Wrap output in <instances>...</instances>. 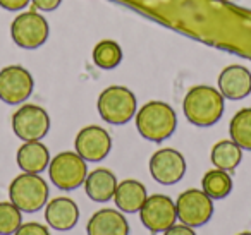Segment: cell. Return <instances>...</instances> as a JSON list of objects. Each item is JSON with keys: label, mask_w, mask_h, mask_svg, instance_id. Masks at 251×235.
<instances>
[{"label": "cell", "mask_w": 251, "mask_h": 235, "mask_svg": "<svg viewBox=\"0 0 251 235\" xmlns=\"http://www.w3.org/2000/svg\"><path fill=\"white\" fill-rule=\"evenodd\" d=\"M229 136L239 148L251 151V107L241 108L230 118Z\"/></svg>", "instance_id": "7402d4cb"}, {"label": "cell", "mask_w": 251, "mask_h": 235, "mask_svg": "<svg viewBox=\"0 0 251 235\" xmlns=\"http://www.w3.org/2000/svg\"><path fill=\"white\" fill-rule=\"evenodd\" d=\"M29 2L31 0H0V7L5 9V11L16 12V11H23Z\"/></svg>", "instance_id": "4316f807"}, {"label": "cell", "mask_w": 251, "mask_h": 235, "mask_svg": "<svg viewBox=\"0 0 251 235\" xmlns=\"http://www.w3.org/2000/svg\"><path fill=\"white\" fill-rule=\"evenodd\" d=\"M97 110L107 124L124 125L136 115L138 100L129 88L108 86L98 96Z\"/></svg>", "instance_id": "5b68a950"}, {"label": "cell", "mask_w": 251, "mask_h": 235, "mask_svg": "<svg viewBox=\"0 0 251 235\" xmlns=\"http://www.w3.org/2000/svg\"><path fill=\"white\" fill-rule=\"evenodd\" d=\"M237 235H251V232H241V234H237Z\"/></svg>", "instance_id": "f1b7e54d"}, {"label": "cell", "mask_w": 251, "mask_h": 235, "mask_svg": "<svg viewBox=\"0 0 251 235\" xmlns=\"http://www.w3.org/2000/svg\"><path fill=\"white\" fill-rule=\"evenodd\" d=\"M35 81L28 69L7 66L0 70V100L7 105H21L31 96Z\"/></svg>", "instance_id": "8fae6325"}, {"label": "cell", "mask_w": 251, "mask_h": 235, "mask_svg": "<svg viewBox=\"0 0 251 235\" xmlns=\"http://www.w3.org/2000/svg\"><path fill=\"white\" fill-rule=\"evenodd\" d=\"M177 220L188 227L198 228L206 225L213 216V199L203 189H188L176 199Z\"/></svg>", "instance_id": "52a82bcc"}, {"label": "cell", "mask_w": 251, "mask_h": 235, "mask_svg": "<svg viewBox=\"0 0 251 235\" xmlns=\"http://www.w3.org/2000/svg\"><path fill=\"white\" fill-rule=\"evenodd\" d=\"M208 47L251 60V11L230 0H112Z\"/></svg>", "instance_id": "6da1fadb"}, {"label": "cell", "mask_w": 251, "mask_h": 235, "mask_svg": "<svg viewBox=\"0 0 251 235\" xmlns=\"http://www.w3.org/2000/svg\"><path fill=\"white\" fill-rule=\"evenodd\" d=\"M232 177L229 172L220 168H213L203 175L201 179V189L205 194H208L213 201L226 199L232 192Z\"/></svg>", "instance_id": "44dd1931"}, {"label": "cell", "mask_w": 251, "mask_h": 235, "mask_svg": "<svg viewBox=\"0 0 251 235\" xmlns=\"http://www.w3.org/2000/svg\"><path fill=\"white\" fill-rule=\"evenodd\" d=\"M93 62L100 69H115L122 62V48L114 40H101L93 48Z\"/></svg>", "instance_id": "603a6c76"}, {"label": "cell", "mask_w": 251, "mask_h": 235, "mask_svg": "<svg viewBox=\"0 0 251 235\" xmlns=\"http://www.w3.org/2000/svg\"><path fill=\"white\" fill-rule=\"evenodd\" d=\"M76 153L86 162H101L112 149V138L108 131L100 125H86L77 132L74 139Z\"/></svg>", "instance_id": "4fadbf2b"}, {"label": "cell", "mask_w": 251, "mask_h": 235, "mask_svg": "<svg viewBox=\"0 0 251 235\" xmlns=\"http://www.w3.org/2000/svg\"><path fill=\"white\" fill-rule=\"evenodd\" d=\"M49 184L40 173L23 172L12 179L9 186V199L23 213H36L49 203Z\"/></svg>", "instance_id": "277c9868"}, {"label": "cell", "mask_w": 251, "mask_h": 235, "mask_svg": "<svg viewBox=\"0 0 251 235\" xmlns=\"http://www.w3.org/2000/svg\"><path fill=\"white\" fill-rule=\"evenodd\" d=\"M49 31L47 19L35 11L21 12L11 24L12 42L25 50L40 48L49 38Z\"/></svg>", "instance_id": "ba28073f"}, {"label": "cell", "mask_w": 251, "mask_h": 235, "mask_svg": "<svg viewBox=\"0 0 251 235\" xmlns=\"http://www.w3.org/2000/svg\"><path fill=\"white\" fill-rule=\"evenodd\" d=\"M140 220L143 227L151 234H164L177 221L176 201L165 194L148 196L140 210Z\"/></svg>", "instance_id": "30bf717a"}, {"label": "cell", "mask_w": 251, "mask_h": 235, "mask_svg": "<svg viewBox=\"0 0 251 235\" xmlns=\"http://www.w3.org/2000/svg\"><path fill=\"white\" fill-rule=\"evenodd\" d=\"M49 177L52 184L60 190H74L86 180L88 165L76 151H62L53 156L49 163Z\"/></svg>", "instance_id": "8992f818"}, {"label": "cell", "mask_w": 251, "mask_h": 235, "mask_svg": "<svg viewBox=\"0 0 251 235\" xmlns=\"http://www.w3.org/2000/svg\"><path fill=\"white\" fill-rule=\"evenodd\" d=\"M224 100L217 88L200 84L186 93L182 101V112L189 124L196 127L215 125L224 115Z\"/></svg>", "instance_id": "7a4b0ae2"}, {"label": "cell", "mask_w": 251, "mask_h": 235, "mask_svg": "<svg viewBox=\"0 0 251 235\" xmlns=\"http://www.w3.org/2000/svg\"><path fill=\"white\" fill-rule=\"evenodd\" d=\"M136 129L147 141L162 142L174 134L177 127V114L169 103L153 100L140 107L134 115Z\"/></svg>", "instance_id": "3957f363"}, {"label": "cell", "mask_w": 251, "mask_h": 235, "mask_svg": "<svg viewBox=\"0 0 251 235\" xmlns=\"http://www.w3.org/2000/svg\"><path fill=\"white\" fill-rule=\"evenodd\" d=\"M14 235H50V230L49 227L38 221H28V223H21Z\"/></svg>", "instance_id": "d4e9b609"}, {"label": "cell", "mask_w": 251, "mask_h": 235, "mask_svg": "<svg viewBox=\"0 0 251 235\" xmlns=\"http://www.w3.org/2000/svg\"><path fill=\"white\" fill-rule=\"evenodd\" d=\"M117 177L108 168H95L88 172L84 180V192L95 203H107L114 199L115 189H117Z\"/></svg>", "instance_id": "ac0fdd59"}, {"label": "cell", "mask_w": 251, "mask_h": 235, "mask_svg": "<svg viewBox=\"0 0 251 235\" xmlns=\"http://www.w3.org/2000/svg\"><path fill=\"white\" fill-rule=\"evenodd\" d=\"M12 131L21 141H40L50 131V117L43 107L25 103L12 115Z\"/></svg>", "instance_id": "9c48e42d"}, {"label": "cell", "mask_w": 251, "mask_h": 235, "mask_svg": "<svg viewBox=\"0 0 251 235\" xmlns=\"http://www.w3.org/2000/svg\"><path fill=\"white\" fill-rule=\"evenodd\" d=\"M219 91L227 100H243L251 93V72L244 66H227L219 76Z\"/></svg>", "instance_id": "2e32d148"}, {"label": "cell", "mask_w": 251, "mask_h": 235, "mask_svg": "<svg viewBox=\"0 0 251 235\" xmlns=\"http://www.w3.org/2000/svg\"><path fill=\"white\" fill-rule=\"evenodd\" d=\"M23 223V211L11 201L0 203V235H14Z\"/></svg>", "instance_id": "cb8c5ba5"}, {"label": "cell", "mask_w": 251, "mask_h": 235, "mask_svg": "<svg viewBox=\"0 0 251 235\" xmlns=\"http://www.w3.org/2000/svg\"><path fill=\"white\" fill-rule=\"evenodd\" d=\"M50 151L42 141H25L16 153V162L23 172L42 173L49 168Z\"/></svg>", "instance_id": "d6986e66"}, {"label": "cell", "mask_w": 251, "mask_h": 235, "mask_svg": "<svg viewBox=\"0 0 251 235\" xmlns=\"http://www.w3.org/2000/svg\"><path fill=\"white\" fill-rule=\"evenodd\" d=\"M148 197L147 187L136 179H126L117 184L114 194V203L119 211L126 214L140 213L141 206Z\"/></svg>", "instance_id": "e0dca14e"}, {"label": "cell", "mask_w": 251, "mask_h": 235, "mask_svg": "<svg viewBox=\"0 0 251 235\" xmlns=\"http://www.w3.org/2000/svg\"><path fill=\"white\" fill-rule=\"evenodd\" d=\"M31 2H33V5L38 9V11L52 12V11H55V9L59 7L62 0H31Z\"/></svg>", "instance_id": "83f0119b"}, {"label": "cell", "mask_w": 251, "mask_h": 235, "mask_svg": "<svg viewBox=\"0 0 251 235\" xmlns=\"http://www.w3.org/2000/svg\"><path fill=\"white\" fill-rule=\"evenodd\" d=\"M210 160L215 168L232 172L239 166L241 160H243V148H239L232 139H222L213 144Z\"/></svg>", "instance_id": "ffe728a7"}, {"label": "cell", "mask_w": 251, "mask_h": 235, "mask_svg": "<svg viewBox=\"0 0 251 235\" xmlns=\"http://www.w3.org/2000/svg\"><path fill=\"white\" fill-rule=\"evenodd\" d=\"M45 221L57 232L73 230L79 221V206L71 197H53L45 204Z\"/></svg>", "instance_id": "5bb4252c"}, {"label": "cell", "mask_w": 251, "mask_h": 235, "mask_svg": "<svg viewBox=\"0 0 251 235\" xmlns=\"http://www.w3.org/2000/svg\"><path fill=\"white\" fill-rule=\"evenodd\" d=\"M88 235H129V221L126 214L114 208H103L91 214L86 223Z\"/></svg>", "instance_id": "9a60e30c"}, {"label": "cell", "mask_w": 251, "mask_h": 235, "mask_svg": "<svg viewBox=\"0 0 251 235\" xmlns=\"http://www.w3.org/2000/svg\"><path fill=\"white\" fill-rule=\"evenodd\" d=\"M164 235H196V232L193 227H188L184 223H174L164 232Z\"/></svg>", "instance_id": "484cf974"}, {"label": "cell", "mask_w": 251, "mask_h": 235, "mask_svg": "<svg viewBox=\"0 0 251 235\" xmlns=\"http://www.w3.org/2000/svg\"><path fill=\"white\" fill-rule=\"evenodd\" d=\"M150 173L162 186H174L181 182L186 173V160L181 151L174 148H162L150 158Z\"/></svg>", "instance_id": "7c38bea8"}]
</instances>
